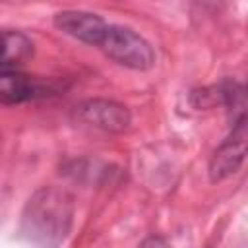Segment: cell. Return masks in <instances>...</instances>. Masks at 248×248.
Segmentation results:
<instances>
[{
	"label": "cell",
	"instance_id": "7",
	"mask_svg": "<svg viewBox=\"0 0 248 248\" xmlns=\"http://www.w3.org/2000/svg\"><path fill=\"white\" fill-rule=\"evenodd\" d=\"M0 68L8 70V39H6V31H0Z\"/></svg>",
	"mask_w": 248,
	"mask_h": 248
},
{
	"label": "cell",
	"instance_id": "8",
	"mask_svg": "<svg viewBox=\"0 0 248 248\" xmlns=\"http://www.w3.org/2000/svg\"><path fill=\"white\" fill-rule=\"evenodd\" d=\"M140 248H167V242L161 238V236H149L141 242Z\"/></svg>",
	"mask_w": 248,
	"mask_h": 248
},
{
	"label": "cell",
	"instance_id": "2",
	"mask_svg": "<svg viewBox=\"0 0 248 248\" xmlns=\"http://www.w3.org/2000/svg\"><path fill=\"white\" fill-rule=\"evenodd\" d=\"M99 48L110 60L130 70H149L155 64V52L151 45L130 27L108 25Z\"/></svg>",
	"mask_w": 248,
	"mask_h": 248
},
{
	"label": "cell",
	"instance_id": "3",
	"mask_svg": "<svg viewBox=\"0 0 248 248\" xmlns=\"http://www.w3.org/2000/svg\"><path fill=\"white\" fill-rule=\"evenodd\" d=\"M74 114L79 122L112 134L126 132L132 122L130 110L124 105L108 99H87L76 107Z\"/></svg>",
	"mask_w": 248,
	"mask_h": 248
},
{
	"label": "cell",
	"instance_id": "4",
	"mask_svg": "<svg viewBox=\"0 0 248 248\" xmlns=\"http://www.w3.org/2000/svg\"><path fill=\"white\" fill-rule=\"evenodd\" d=\"M246 155V118L232 124L231 136L215 149L209 159V180L221 182L234 174Z\"/></svg>",
	"mask_w": 248,
	"mask_h": 248
},
{
	"label": "cell",
	"instance_id": "5",
	"mask_svg": "<svg viewBox=\"0 0 248 248\" xmlns=\"http://www.w3.org/2000/svg\"><path fill=\"white\" fill-rule=\"evenodd\" d=\"M54 25L68 33L70 37L87 43V45H95L99 46L108 23L91 12H81V10H66V12H58L54 16Z\"/></svg>",
	"mask_w": 248,
	"mask_h": 248
},
{
	"label": "cell",
	"instance_id": "1",
	"mask_svg": "<svg viewBox=\"0 0 248 248\" xmlns=\"http://www.w3.org/2000/svg\"><path fill=\"white\" fill-rule=\"evenodd\" d=\"M72 217V196L58 186H43L27 200L19 232L35 248H58L70 232Z\"/></svg>",
	"mask_w": 248,
	"mask_h": 248
},
{
	"label": "cell",
	"instance_id": "6",
	"mask_svg": "<svg viewBox=\"0 0 248 248\" xmlns=\"http://www.w3.org/2000/svg\"><path fill=\"white\" fill-rule=\"evenodd\" d=\"M46 91L48 87L27 74L17 70H0V105H19L46 95Z\"/></svg>",
	"mask_w": 248,
	"mask_h": 248
}]
</instances>
